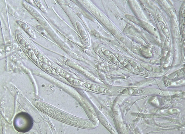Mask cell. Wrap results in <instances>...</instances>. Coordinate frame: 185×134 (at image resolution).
Returning <instances> with one entry per match:
<instances>
[{
	"label": "cell",
	"mask_w": 185,
	"mask_h": 134,
	"mask_svg": "<svg viewBox=\"0 0 185 134\" xmlns=\"http://www.w3.org/2000/svg\"><path fill=\"white\" fill-rule=\"evenodd\" d=\"M63 77L65 78L69 83L72 85H74V86H80L83 85L82 82L74 78L66 73L65 75Z\"/></svg>",
	"instance_id": "obj_2"
},
{
	"label": "cell",
	"mask_w": 185,
	"mask_h": 134,
	"mask_svg": "<svg viewBox=\"0 0 185 134\" xmlns=\"http://www.w3.org/2000/svg\"><path fill=\"white\" fill-rule=\"evenodd\" d=\"M104 55L108 58L110 60L112 61V62L117 64L118 63V62L116 60L115 57L113 55L110 53V52L106 50L103 52Z\"/></svg>",
	"instance_id": "obj_4"
},
{
	"label": "cell",
	"mask_w": 185,
	"mask_h": 134,
	"mask_svg": "<svg viewBox=\"0 0 185 134\" xmlns=\"http://www.w3.org/2000/svg\"><path fill=\"white\" fill-rule=\"evenodd\" d=\"M140 90H139L137 89H123L119 90L118 91V92L119 93L122 94L130 95L137 94L140 93L139 92L142 93V92H144V91H142L143 90H142L140 91Z\"/></svg>",
	"instance_id": "obj_3"
},
{
	"label": "cell",
	"mask_w": 185,
	"mask_h": 134,
	"mask_svg": "<svg viewBox=\"0 0 185 134\" xmlns=\"http://www.w3.org/2000/svg\"><path fill=\"white\" fill-rule=\"evenodd\" d=\"M83 85L86 89L95 92L106 94L112 92L110 90L99 85L85 83Z\"/></svg>",
	"instance_id": "obj_1"
}]
</instances>
